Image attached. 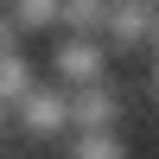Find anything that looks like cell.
<instances>
[{
  "mask_svg": "<svg viewBox=\"0 0 159 159\" xmlns=\"http://www.w3.org/2000/svg\"><path fill=\"white\" fill-rule=\"evenodd\" d=\"M7 134H13V108L0 102V140H7Z\"/></svg>",
  "mask_w": 159,
  "mask_h": 159,
  "instance_id": "11",
  "label": "cell"
},
{
  "mask_svg": "<svg viewBox=\"0 0 159 159\" xmlns=\"http://www.w3.org/2000/svg\"><path fill=\"white\" fill-rule=\"evenodd\" d=\"M147 7H159V0H147Z\"/></svg>",
  "mask_w": 159,
  "mask_h": 159,
  "instance_id": "13",
  "label": "cell"
},
{
  "mask_svg": "<svg viewBox=\"0 0 159 159\" xmlns=\"http://www.w3.org/2000/svg\"><path fill=\"white\" fill-rule=\"evenodd\" d=\"M13 127H19L25 140H64L70 134V89L38 83L25 102H13Z\"/></svg>",
  "mask_w": 159,
  "mask_h": 159,
  "instance_id": "2",
  "label": "cell"
},
{
  "mask_svg": "<svg viewBox=\"0 0 159 159\" xmlns=\"http://www.w3.org/2000/svg\"><path fill=\"white\" fill-rule=\"evenodd\" d=\"M147 96L159 102V57H153V70H147Z\"/></svg>",
  "mask_w": 159,
  "mask_h": 159,
  "instance_id": "10",
  "label": "cell"
},
{
  "mask_svg": "<svg viewBox=\"0 0 159 159\" xmlns=\"http://www.w3.org/2000/svg\"><path fill=\"white\" fill-rule=\"evenodd\" d=\"M0 7L19 19L25 38H38V32H64V0H0Z\"/></svg>",
  "mask_w": 159,
  "mask_h": 159,
  "instance_id": "5",
  "label": "cell"
},
{
  "mask_svg": "<svg viewBox=\"0 0 159 159\" xmlns=\"http://www.w3.org/2000/svg\"><path fill=\"white\" fill-rule=\"evenodd\" d=\"M51 83L57 89H89V83H108V64L115 51L102 45V38H83V32H57L51 38Z\"/></svg>",
  "mask_w": 159,
  "mask_h": 159,
  "instance_id": "1",
  "label": "cell"
},
{
  "mask_svg": "<svg viewBox=\"0 0 159 159\" xmlns=\"http://www.w3.org/2000/svg\"><path fill=\"white\" fill-rule=\"evenodd\" d=\"M153 13L147 0H108V25H102V45L115 57H134V51H153Z\"/></svg>",
  "mask_w": 159,
  "mask_h": 159,
  "instance_id": "3",
  "label": "cell"
},
{
  "mask_svg": "<svg viewBox=\"0 0 159 159\" xmlns=\"http://www.w3.org/2000/svg\"><path fill=\"white\" fill-rule=\"evenodd\" d=\"M70 134H121V89L108 83H89L70 89Z\"/></svg>",
  "mask_w": 159,
  "mask_h": 159,
  "instance_id": "4",
  "label": "cell"
},
{
  "mask_svg": "<svg viewBox=\"0 0 159 159\" xmlns=\"http://www.w3.org/2000/svg\"><path fill=\"white\" fill-rule=\"evenodd\" d=\"M38 89V70H32V57H25V51H7V57H0V102H25Z\"/></svg>",
  "mask_w": 159,
  "mask_h": 159,
  "instance_id": "6",
  "label": "cell"
},
{
  "mask_svg": "<svg viewBox=\"0 0 159 159\" xmlns=\"http://www.w3.org/2000/svg\"><path fill=\"white\" fill-rule=\"evenodd\" d=\"M64 159H127L121 134H64Z\"/></svg>",
  "mask_w": 159,
  "mask_h": 159,
  "instance_id": "7",
  "label": "cell"
},
{
  "mask_svg": "<svg viewBox=\"0 0 159 159\" xmlns=\"http://www.w3.org/2000/svg\"><path fill=\"white\" fill-rule=\"evenodd\" d=\"M7 51H25V32H19V19L0 7V57H7Z\"/></svg>",
  "mask_w": 159,
  "mask_h": 159,
  "instance_id": "9",
  "label": "cell"
},
{
  "mask_svg": "<svg viewBox=\"0 0 159 159\" xmlns=\"http://www.w3.org/2000/svg\"><path fill=\"white\" fill-rule=\"evenodd\" d=\"M153 57H159V13H153Z\"/></svg>",
  "mask_w": 159,
  "mask_h": 159,
  "instance_id": "12",
  "label": "cell"
},
{
  "mask_svg": "<svg viewBox=\"0 0 159 159\" xmlns=\"http://www.w3.org/2000/svg\"><path fill=\"white\" fill-rule=\"evenodd\" d=\"M102 25H108V0H64V32L102 38Z\"/></svg>",
  "mask_w": 159,
  "mask_h": 159,
  "instance_id": "8",
  "label": "cell"
}]
</instances>
